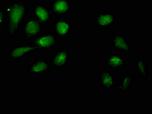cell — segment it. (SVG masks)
I'll list each match as a JSON object with an SVG mask.
<instances>
[{"mask_svg":"<svg viewBox=\"0 0 152 114\" xmlns=\"http://www.w3.org/2000/svg\"><path fill=\"white\" fill-rule=\"evenodd\" d=\"M28 12L29 5L27 0H13L7 2L5 31L8 38L14 40H19L22 25Z\"/></svg>","mask_w":152,"mask_h":114,"instance_id":"cell-1","label":"cell"},{"mask_svg":"<svg viewBox=\"0 0 152 114\" xmlns=\"http://www.w3.org/2000/svg\"><path fill=\"white\" fill-rule=\"evenodd\" d=\"M110 43L112 50L115 52H120L127 55L132 53V46L130 40L118 28H114L112 30Z\"/></svg>","mask_w":152,"mask_h":114,"instance_id":"cell-2","label":"cell"},{"mask_svg":"<svg viewBox=\"0 0 152 114\" xmlns=\"http://www.w3.org/2000/svg\"><path fill=\"white\" fill-rule=\"evenodd\" d=\"M44 26L34 17H26L22 27V40L25 43H31L33 39L43 32Z\"/></svg>","mask_w":152,"mask_h":114,"instance_id":"cell-3","label":"cell"},{"mask_svg":"<svg viewBox=\"0 0 152 114\" xmlns=\"http://www.w3.org/2000/svg\"><path fill=\"white\" fill-rule=\"evenodd\" d=\"M40 50L31 43L25 44H14L8 50V56L14 63H20L23 59L30 56Z\"/></svg>","mask_w":152,"mask_h":114,"instance_id":"cell-4","label":"cell"},{"mask_svg":"<svg viewBox=\"0 0 152 114\" xmlns=\"http://www.w3.org/2000/svg\"><path fill=\"white\" fill-rule=\"evenodd\" d=\"M31 14L44 27L48 26L52 22V14L50 9L47 4L41 1H35L31 5Z\"/></svg>","mask_w":152,"mask_h":114,"instance_id":"cell-5","label":"cell"},{"mask_svg":"<svg viewBox=\"0 0 152 114\" xmlns=\"http://www.w3.org/2000/svg\"><path fill=\"white\" fill-rule=\"evenodd\" d=\"M54 68L52 67L45 56L37 57L31 61L25 68L26 75H48L50 74Z\"/></svg>","mask_w":152,"mask_h":114,"instance_id":"cell-6","label":"cell"},{"mask_svg":"<svg viewBox=\"0 0 152 114\" xmlns=\"http://www.w3.org/2000/svg\"><path fill=\"white\" fill-rule=\"evenodd\" d=\"M118 21L116 13L113 11L96 12L93 14V26L104 30H109L115 27Z\"/></svg>","mask_w":152,"mask_h":114,"instance_id":"cell-7","label":"cell"},{"mask_svg":"<svg viewBox=\"0 0 152 114\" xmlns=\"http://www.w3.org/2000/svg\"><path fill=\"white\" fill-rule=\"evenodd\" d=\"M31 43L41 50H54L59 45V40L54 32H42Z\"/></svg>","mask_w":152,"mask_h":114,"instance_id":"cell-8","label":"cell"},{"mask_svg":"<svg viewBox=\"0 0 152 114\" xmlns=\"http://www.w3.org/2000/svg\"><path fill=\"white\" fill-rule=\"evenodd\" d=\"M74 30V22L67 17H61L54 20V31L58 40L67 38Z\"/></svg>","mask_w":152,"mask_h":114,"instance_id":"cell-9","label":"cell"},{"mask_svg":"<svg viewBox=\"0 0 152 114\" xmlns=\"http://www.w3.org/2000/svg\"><path fill=\"white\" fill-rule=\"evenodd\" d=\"M97 77L99 79V86L104 89L105 92H111L116 87L118 76L106 68L99 69Z\"/></svg>","mask_w":152,"mask_h":114,"instance_id":"cell-10","label":"cell"},{"mask_svg":"<svg viewBox=\"0 0 152 114\" xmlns=\"http://www.w3.org/2000/svg\"><path fill=\"white\" fill-rule=\"evenodd\" d=\"M49 7L52 14L57 18L68 17L74 10L71 0H51Z\"/></svg>","mask_w":152,"mask_h":114,"instance_id":"cell-11","label":"cell"},{"mask_svg":"<svg viewBox=\"0 0 152 114\" xmlns=\"http://www.w3.org/2000/svg\"><path fill=\"white\" fill-rule=\"evenodd\" d=\"M70 59V52L69 49L56 50L50 56V62L53 68L66 69L69 66Z\"/></svg>","mask_w":152,"mask_h":114,"instance_id":"cell-12","label":"cell"},{"mask_svg":"<svg viewBox=\"0 0 152 114\" xmlns=\"http://www.w3.org/2000/svg\"><path fill=\"white\" fill-rule=\"evenodd\" d=\"M104 63L106 68L112 71V70L122 69L125 68L126 61L123 55L118 53L117 52H113L106 56Z\"/></svg>","mask_w":152,"mask_h":114,"instance_id":"cell-13","label":"cell"},{"mask_svg":"<svg viewBox=\"0 0 152 114\" xmlns=\"http://www.w3.org/2000/svg\"><path fill=\"white\" fill-rule=\"evenodd\" d=\"M136 79L134 73L124 74L121 79L118 80L116 84L117 92L119 94H128L135 85Z\"/></svg>","mask_w":152,"mask_h":114,"instance_id":"cell-14","label":"cell"},{"mask_svg":"<svg viewBox=\"0 0 152 114\" xmlns=\"http://www.w3.org/2000/svg\"><path fill=\"white\" fill-rule=\"evenodd\" d=\"M134 72L141 79H148L149 77V66L145 56H138L134 60Z\"/></svg>","mask_w":152,"mask_h":114,"instance_id":"cell-15","label":"cell"},{"mask_svg":"<svg viewBox=\"0 0 152 114\" xmlns=\"http://www.w3.org/2000/svg\"><path fill=\"white\" fill-rule=\"evenodd\" d=\"M6 24V8L0 6V30L3 29Z\"/></svg>","mask_w":152,"mask_h":114,"instance_id":"cell-16","label":"cell"},{"mask_svg":"<svg viewBox=\"0 0 152 114\" xmlns=\"http://www.w3.org/2000/svg\"><path fill=\"white\" fill-rule=\"evenodd\" d=\"M4 43H2V41L0 40V69L2 66V56H3V53H4Z\"/></svg>","mask_w":152,"mask_h":114,"instance_id":"cell-17","label":"cell"},{"mask_svg":"<svg viewBox=\"0 0 152 114\" xmlns=\"http://www.w3.org/2000/svg\"><path fill=\"white\" fill-rule=\"evenodd\" d=\"M90 0H71V2L73 3L76 4V5H81V4H84L86 2H90Z\"/></svg>","mask_w":152,"mask_h":114,"instance_id":"cell-18","label":"cell"},{"mask_svg":"<svg viewBox=\"0 0 152 114\" xmlns=\"http://www.w3.org/2000/svg\"><path fill=\"white\" fill-rule=\"evenodd\" d=\"M2 1H5V2H11V1H13V0H2Z\"/></svg>","mask_w":152,"mask_h":114,"instance_id":"cell-19","label":"cell"}]
</instances>
